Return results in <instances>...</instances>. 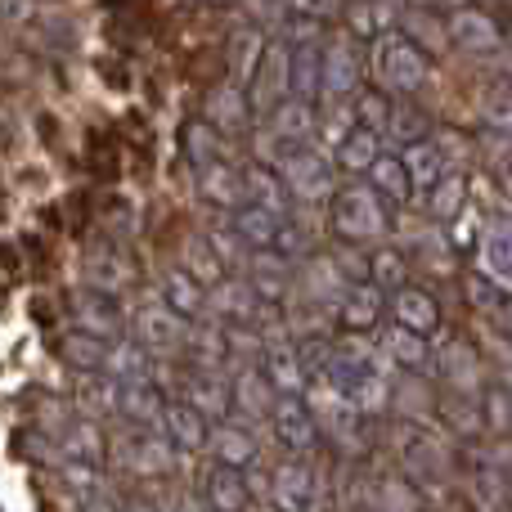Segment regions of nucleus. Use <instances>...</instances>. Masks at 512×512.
Here are the masks:
<instances>
[{
	"label": "nucleus",
	"mask_w": 512,
	"mask_h": 512,
	"mask_svg": "<svg viewBox=\"0 0 512 512\" xmlns=\"http://www.w3.org/2000/svg\"><path fill=\"white\" fill-rule=\"evenodd\" d=\"M445 36L450 45L468 54H499L504 50V27L490 9H477V5H459L450 9V23H445Z\"/></svg>",
	"instance_id": "obj_13"
},
{
	"label": "nucleus",
	"mask_w": 512,
	"mask_h": 512,
	"mask_svg": "<svg viewBox=\"0 0 512 512\" xmlns=\"http://www.w3.org/2000/svg\"><path fill=\"white\" fill-rule=\"evenodd\" d=\"M481 423H486L490 432L508 436V423H512V409H508V382H499V387H486V391H481Z\"/></svg>",
	"instance_id": "obj_51"
},
{
	"label": "nucleus",
	"mask_w": 512,
	"mask_h": 512,
	"mask_svg": "<svg viewBox=\"0 0 512 512\" xmlns=\"http://www.w3.org/2000/svg\"><path fill=\"white\" fill-rule=\"evenodd\" d=\"M72 319H77L81 333L90 337H104V342H113V337L126 333V310L117 297H104V292H81L77 306H72Z\"/></svg>",
	"instance_id": "obj_24"
},
{
	"label": "nucleus",
	"mask_w": 512,
	"mask_h": 512,
	"mask_svg": "<svg viewBox=\"0 0 512 512\" xmlns=\"http://www.w3.org/2000/svg\"><path fill=\"white\" fill-rule=\"evenodd\" d=\"M261 50H265V32H256V27H243V32L230 41V72H234V81H239V86L252 77Z\"/></svg>",
	"instance_id": "obj_47"
},
{
	"label": "nucleus",
	"mask_w": 512,
	"mask_h": 512,
	"mask_svg": "<svg viewBox=\"0 0 512 512\" xmlns=\"http://www.w3.org/2000/svg\"><path fill=\"white\" fill-rule=\"evenodd\" d=\"M274 171L279 180L288 185V194L297 198V207H324L337 189V176H333V162H328L324 149L310 144H279L274 149Z\"/></svg>",
	"instance_id": "obj_4"
},
{
	"label": "nucleus",
	"mask_w": 512,
	"mask_h": 512,
	"mask_svg": "<svg viewBox=\"0 0 512 512\" xmlns=\"http://www.w3.org/2000/svg\"><path fill=\"white\" fill-rule=\"evenodd\" d=\"M54 450H59L63 459L99 463V459H104V436H99L95 423H86V418H72V423L59 427V436H54Z\"/></svg>",
	"instance_id": "obj_37"
},
{
	"label": "nucleus",
	"mask_w": 512,
	"mask_h": 512,
	"mask_svg": "<svg viewBox=\"0 0 512 512\" xmlns=\"http://www.w3.org/2000/svg\"><path fill=\"white\" fill-rule=\"evenodd\" d=\"M265 495H270L274 512H306L319 499V477L310 463L283 459L265 472Z\"/></svg>",
	"instance_id": "obj_8"
},
{
	"label": "nucleus",
	"mask_w": 512,
	"mask_h": 512,
	"mask_svg": "<svg viewBox=\"0 0 512 512\" xmlns=\"http://www.w3.org/2000/svg\"><path fill=\"white\" fill-rule=\"evenodd\" d=\"M301 279H306V288L315 292V297H324L333 310H337V301H342V292L351 288V283H346L342 274H337L333 256H310L306 270H301Z\"/></svg>",
	"instance_id": "obj_42"
},
{
	"label": "nucleus",
	"mask_w": 512,
	"mask_h": 512,
	"mask_svg": "<svg viewBox=\"0 0 512 512\" xmlns=\"http://www.w3.org/2000/svg\"><path fill=\"white\" fill-rule=\"evenodd\" d=\"M468 288H472V301H477L481 315H495L499 324H504L508 319V288H495V283L481 279V274H472Z\"/></svg>",
	"instance_id": "obj_53"
},
{
	"label": "nucleus",
	"mask_w": 512,
	"mask_h": 512,
	"mask_svg": "<svg viewBox=\"0 0 512 512\" xmlns=\"http://www.w3.org/2000/svg\"><path fill=\"white\" fill-rule=\"evenodd\" d=\"M414 9H459V5H472V0H409Z\"/></svg>",
	"instance_id": "obj_55"
},
{
	"label": "nucleus",
	"mask_w": 512,
	"mask_h": 512,
	"mask_svg": "<svg viewBox=\"0 0 512 512\" xmlns=\"http://www.w3.org/2000/svg\"><path fill=\"white\" fill-rule=\"evenodd\" d=\"M265 427H270V436L292 454V459H301V454H310L319 445V427H315V418H310V409L301 396H274L270 414H265Z\"/></svg>",
	"instance_id": "obj_9"
},
{
	"label": "nucleus",
	"mask_w": 512,
	"mask_h": 512,
	"mask_svg": "<svg viewBox=\"0 0 512 512\" xmlns=\"http://www.w3.org/2000/svg\"><path fill=\"white\" fill-rule=\"evenodd\" d=\"M207 454H212L216 463H225V468H252L256 459H261V436L252 432V427L234 423V418H221V423L207 427Z\"/></svg>",
	"instance_id": "obj_16"
},
{
	"label": "nucleus",
	"mask_w": 512,
	"mask_h": 512,
	"mask_svg": "<svg viewBox=\"0 0 512 512\" xmlns=\"http://www.w3.org/2000/svg\"><path fill=\"white\" fill-rule=\"evenodd\" d=\"M185 270L194 274V279L203 283V288H212V283H221V279H225L221 256L207 248V239H198V243H189V248H185Z\"/></svg>",
	"instance_id": "obj_48"
},
{
	"label": "nucleus",
	"mask_w": 512,
	"mask_h": 512,
	"mask_svg": "<svg viewBox=\"0 0 512 512\" xmlns=\"http://www.w3.org/2000/svg\"><path fill=\"white\" fill-rule=\"evenodd\" d=\"M400 441V463H405V477L414 486H441L445 472H450V450H445V436L436 427H427L423 418L405 423L396 432Z\"/></svg>",
	"instance_id": "obj_5"
},
{
	"label": "nucleus",
	"mask_w": 512,
	"mask_h": 512,
	"mask_svg": "<svg viewBox=\"0 0 512 512\" xmlns=\"http://www.w3.org/2000/svg\"><path fill=\"white\" fill-rule=\"evenodd\" d=\"M117 454H122V463L131 472H144V477H158V472H171L176 468L180 454L171 450V441L158 432V427H131V432L122 436V445H117Z\"/></svg>",
	"instance_id": "obj_14"
},
{
	"label": "nucleus",
	"mask_w": 512,
	"mask_h": 512,
	"mask_svg": "<svg viewBox=\"0 0 512 512\" xmlns=\"http://www.w3.org/2000/svg\"><path fill=\"white\" fill-rule=\"evenodd\" d=\"M158 301L167 310H176L180 319H189V324H194V319H203L207 288L185 270V265H171V270L162 274V283H158Z\"/></svg>",
	"instance_id": "obj_30"
},
{
	"label": "nucleus",
	"mask_w": 512,
	"mask_h": 512,
	"mask_svg": "<svg viewBox=\"0 0 512 512\" xmlns=\"http://www.w3.org/2000/svg\"><path fill=\"white\" fill-rule=\"evenodd\" d=\"M185 153H189V167H207V162H216V158H230V144H225V135L221 131H212L207 122H194L185 131Z\"/></svg>",
	"instance_id": "obj_43"
},
{
	"label": "nucleus",
	"mask_w": 512,
	"mask_h": 512,
	"mask_svg": "<svg viewBox=\"0 0 512 512\" xmlns=\"http://www.w3.org/2000/svg\"><path fill=\"white\" fill-rule=\"evenodd\" d=\"M378 153H382V140H378V135H373V131H360V126H355V131L333 149V158H337V167H342L346 176L360 180L364 171H369V162L378 158Z\"/></svg>",
	"instance_id": "obj_39"
},
{
	"label": "nucleus",
	"mask_w": 512,
	"mask_h": 512,
	"mask_svg": "<svg viewBox=\"0 0 512 512\" xmlns=\"http://www.w3.org/2000/svg\"><path fill=\"white\" fill-rule=\"evenodd\" d=\"M135 342L149 355H158V360H176L189 342V319H180L176 310H167L153 297L135 310Z\"/></svg>",
	"instance_id": "obj_6"
},
{
	"label": "nucleus",
	"mask_w": 512,
	"mask_h": 512,
	"mask_svg": "<svg viewBox=\"0 0 512 512\" xmlns=\"http://www.w3.org/2000/svg\"><path fill=\"white\" fill-rule=\"evenodd\" d=\"M387 108H391V99H387V95H373V90H364V95L355 90V95H351V117H355V126H360V131L382 135Z\"/></svg>",
	"instance_id": "obj_50"
},
{
	"label": "nucleus",
	"mask_w": 512,
	"mask_h": 512,
	"mask_svg": "<svg viewBox=\"0 0 512 512\" xmlns=\"http://www.w3.org/2000/svg\"><path fill=\"white\" fill-rule=\"evenodd\" d=\"M315 126H319L315 104H306V99H283V104L270 108V126H265V135H270L274 149H279V144H310L315 140Z\"/></svg>",
	"instance_id": "obj_25"
},
{
	"label": "nucleus",
	"mask_w": 512,
	"mask_h": 512,
	"mask_svg": "<svg viewBox=\"0 0 512 512\" xmlns=\"http://www.w3.org/2000/svg\"><path fill=\"white\" fill-rule=\"evenodd\" d=\"M369 59H373V68H378L382 86L396 90V95H414V90H423L427 81H432V59H427V50L409 32H400V27H387V32L373 36Z\"/></svg>",
	"instance_id": "obj_3"
},
{
	"label": "nucleus",
	"mask_w": 512,
	"mask_h": 512,
	"mask_svg": "<svg viewBox=\"0 0 512 512\" xmlns=\"http://www.w3.org/2000/svg\"><path fill=\"white\" fill-rule=\"evenodd\" d=\"M117 512H167V508L149 504V499H131V504H126V508H117Z\"/></svg>",
	"instance_id": "obj_57"
},
{
	"label": "nucleus",
	"mask_w": 512,
	"mask_h": 512,
	"mask_svg": "<svg viewBox=\"0 0 512 512\" xmlns=\"http://www.w3.org/2000/svg\"><path fill=\"white\" fill-rule=\"evenodd\" d=\"M288 54H292L288 41H279V36H274V41H265L261 59H256V68L248 77L252 113H270L274 104H283V99H288Z\"/></svg>",
	"instance_id": "obj_10"
},
{
	"label": "nucleus",
	"mask_w": 512,
	"mask_h": 512,
	"mask_svg": "<svg viewBox=\"0 0 512 512\" xmlns=\"http://www.w3.org/2000/svg\"><path fill=\"white\" fill-rule=\"evenodd\" d=\"M472 252H477L481 279H490L495 288L512 292V225H508V212H495V221H481L477 239H472Z\"/></svg>",
	"instance_id": "obj_11"
},
{
	"label": "nucleus",
	"mask_w": 512,
	"mask_h": 512,
	"mask_svg": "<svg viewBox=\"0 0 512 512\" xmlns=\"http://www.w3.org/2000/svg\"><path fill=\"white\" fill-rule=\"evenodd\" d=\"M207 418L198 414L189 400H167L162 405V414H158V432L171 441V450L176 454H203V445H207Z\"/></svg>",
	"instance_id": "obj_18"
},
{
	"label": "nucleus",
	"mask_w": 512,
	"mask_h": 512,
	"mask_svg": "<svg viewBox=\"0 0 512 512\" xmlns=\"http://www.w3.org/2000/svg\"><path fill=\"white\" fill-rule=\"evenodd\" d=\"M360 180H369L373 194H378L387 207H405V203H414V194H409V180H405V162H400V153H396V149H382L378 158L369 162V171H364Z\"/></svg>",
	"instance_id": "obj_33"
},
{
	"label": "nucleus",
	"mask_w": 512,
	"mask_h": 512,
	"mask_svg": "<svg viewBox=\"0 0 512 512\" xmlns=\"http://www.w3.org/2000/svg\"><path fill=\"white\" fill-rule=\"evenodd\" d=\"M126 279H131V270H126V261L122 256H113V252H90L86 261H81V288L86 292L122 297Z\"/></svg>",
	"instance_id": "obj_36"
},
{
	"label": "nucleus",
	"mask_w": 512,
	"mask_h": 512,
	"mask_svg": "<svg viewBox=\"0 0 512 512\" xmlns=\"http://www.w3.org/2000/svg\"><path fill=\"white\" fill-rule=\"evenodd\" d=\"M441 418H445V427H450L454 436H477V432H486V423H481V396H454V391H445Z\"/></svg>",
	"instance_id": "obj_41"
},
{
	"label": "nucleus",
	"mask_w": 512,
	"mask_h": 512,
	"mask_svg": "<svg viewBox=\"0 0 512 512\" xmlns=\"http://www.w3.org/2000/svg\"><path fill=\"white\" fill-rule=\"evenodd\" d=\"M373 512H423L418 486L409 477H378L373 481Z\"/></svg>",
	"instance_id": "obj_40"
},
{
	"label": "nucleus",
	"mask_w": 512,
	"mask_h": 512,
	"mask_svg": "<svg viewBox=\"0 0 512 512\" xmlns=\"http://www.w3.org/2000/svg\"><path fill=\"white\" fill-rule=\"evenodd\" d=\"M265 310V301L252 292L248 279H221L207 288V306H203V319H216V324H252L256 315Z\"/></svg>",
	"instance_id": "obj_15"
},
{
	"label": "nucleus",
	"mask_w": 512,
	"mask_h": 512,
	"mask_svg": "<svg viewBox=\"0 0 512 512\" xmlns=\"http://www.w3.org/2000/svg\"><path fill=\"white\" fill-rule=\"evenodd\" d=\"M176 512H207V504H203V499H194V495H180Z\"/></svg>",
	"instance_id": "obj_56"
},
{
	"label": "nucleus",
	"mask_w": 512,
	"mask_h": 512,
	"mask_svg": "<svg viewBox=\"0 0 512 512\" xmlns=\"http://www.w3.org/2000/svg\"><path fill=\"white\" fill-rule=\"evenodd\" d=\"M378 140H382V149H396V153H400L405 144L427 140V117L418 113V108H409V104H391Z\"/></svg>",
	"instance_id": "obj_38"
},
{
	"label": "nucleus",
	"mask_w": 512,
	"mask_h": 512,
	"mask_svg": "<svg viewBox=\"0 0 512 512\" xmlns=\"http://www.w3.org/2000/svg\"><path fill=\"white\" fill-rule=\"evenodd\" d=\"M99 373H108V378H117V382H153L158 378V355H149L140 342H131V337H113V342L104 346Z\"/></svg>",
	"instance_id": "obj_26"
},
{
	"label": "nucleus",
	"mask_w": 512,
	"mask_h": 512,
	"mask_svg": "<svg viewBox=\"0 0 512 512\" xmlns=\"http://www.w3.org/2000/svg\"><path fill=\"white\" fill-rule=\"evenodd\" d=\"M418 207H423L436 225H450L454 216L468 212V180H463L459 171H450V176H441L423 198H418Z\"/></svg>",
	"instance_id": "obj_34"
},
{
	"label": "nucleus",
	"mask_w": 512,
	"mask_h": 512,
	"mask_svg": "<svg viewBox=\"0 0 512 512\" xmlns=\"http://www.w3.org/2000/svg\"><path fill=\"white\" fill-rule=\"evenodd\" d=\"M369 283H378L382 292H396L409 283V261L396 248H373L369 252Z\"/></svg>",
	"instance_id": "obj_44"
},
{
	"label": "nucleus",
	"mask_w": 512,
	"mask_h": 512,
	"mask_svg": "<svg viewBox=\"0 0 512 512\" xmlns=\"http://www.w3.org/2000/svg\"><path fill=\"white\" fill-rule=\"evenodd\" d=\"M387 319L391 324H400V328H409V333L432 337L436 328H441V306H436L432 292L405 283V288L387 292Z\"/></svg>",
	"instance_id": "obj_19"
},
{
	"label": "nucleus",
	"mask_w": 512,
	"mask_h": 512,
	"mask_svg": "<svg viewBox=\"0 0 512 512\" xmlns=\"http://www.w3.org/2000/svg\"><path fill=\"white\" fill-rule=\"evenodd\" d=\"M63 481H68V490H77L81 499L104 490V472H99V463H81V459H63Z\"/></svg>",
	"instance_id": "obj_52"
},
{
	"label": "nucleus",
	"mask_w": 512,
	"mask_h": 512,
	"mask_svg": "<svg viewBox=\"0 0 512 512\" xmlns=\"http://www.w3.org/2000/svg\"><path fill=\"white\" fill-rule=\"evenodd\" d=\"M207 5H221V0H207Z\"/></svg>",
	"instance_id": "obj_58"
},
{
	"label": "nucleus",
	"mask_w": 512,
	"mask_h": 512,
	"mask_svg": "<svg viewBox=\"0 0 512 512\" xmlns=\"http://www.w3.org/2000/svg\"><path fill=\"white\" fill-rule=\"evenodd\" d=\"M81 512H117V504L104 495V490H99V495H86V499H81Z\"/></svg>",
	"instance_id": "obj_54"
},
{
	"label": "nucleus",
	"mask_w": 512,
	"mask_h": 512,
	"mask_svg": "<svg viewBox=\"0 0 512 512\" xmlns=\"http://www.w3.org/2000/svg\"><path fill=\"white\" fill-rule=\"evenodd\" d=\"M248 122H252V104L239 81H225V86H216L212 95H207V126H212V131L239 135V131H248Z\"/></svg>",
	"instance_id": "obj_29"
},
{
	"label": "nucleus",
	"mask_w": 512,
	"mask_h": 512,
	"mask_svg": "<svg viewBox=\"0 0 512 512\" xmlns=\"http://www.w3.org/2000/svg\"><path fill=\"white\" fill-rule=\"evenodd\" d=\"M180 400H189V405H194L207 423H221V418H230V373H225V369L189 373Z\"/></svg>",
	"instance_id": "obj_23"
},
{
	"label": "nucleus",
	"mask_w": 512,
	"mask_h": 512,
	"mask_svg": "<svg viewBox=\"0 0 512 512\" xmlns=\"http://www.w3.org/2000/svg\"><path fill=\"white\" fill-rule=\"evenodd\" d=\"M328 221H333V234H342V243L373 248V243H387L391 234V207L373 194L369 180H351V185L333 189Z\"/></svg>",
	"instance_id": "obj_1"
},
{
	"label": "nucleus",
	"mask_w": 512,
	"mask_h": 512,
	"mask_svg": "<svg viewBox=\"0 0 512 512\" xmlns=\"http://www.w3.org/2000/svg\"><path fill=\"white\" fill-rule=\"evenodd\" d=\"M364 77V54L351 41H333L319 50V95L315 104H337V99H351L360 90Z\"/></svg>",
	"instance_id": "obj_7"
},
{
	"label": "nucleus",
	"mask_w": 512,
	"mask_h": 512,
	"mask_svg": "<svg viewBox=\"0 0 512 512\" xmlns=\"http://www.w3.org/2000/svg\"><path fill=\"white\" fill-rule=\"evenodd\" d=\"M319 50H324V41L292 45V54H288V99H306V104H315V95H319Z\"/></svg>",
	"instance_id": "obj_35"
},
{
	"label": "nucleus",
	"mask_w": 512,
	"mask_h": 512,
	"mask_svg": "<svg viewBox=\"0 0 512 512\" xmlns=\"http://www.w3.org/2000/svg\"><path fill=\"white\" fill-rule=\"evenodd\" d=\"M162 405H167V396L158 391V382H122L113 418H122L126 427H158Z\"/></svg>",
	"instance_id": "obj_31"
},
{
	"label": "nucleus",
	"mask_w": 512,
	"mask_h": 512,
	"mask_svg": "<svg viewBox=\"0 0 512 512\" xmlns=\"http://www.w3.org/2000/svg\"><path fill=\"white\" fill-rule=\"evenodd\" d=\"M104 337H90V333H68L63 337V360L72 364L77 373H99V364H104Z\"/></svg>",
	"instance_id": "obj_46"
},
{
	"label": "nucleus",
	"mask_w": 512,
	"mask_h": 512,
	"mask_svg": "<svg viewBox=\"0 0 512 512\" xmlns=\"http://www.w3.org/2000/svg\"><path fill=\"white\" fill-rule=\"evenodd\" d=\"M194 185L212 207H225V212L243 207V167L239 162H225V158L207 162V167L194 171Z\"/></svg>",
	"instance_id": "obj_28"
},
{
	"label": "nucleus",
	"mask_w": 512,
	"mask_h": 512,
	"mask_svg": "<svg viewBox=\"0 0 512 512\" xmlns=\"http://www.w3.org/2000/svg\"><path fill=\"white\" fill-rule=\"evenodd\" d=\"M337 315H342V324L351 328V333H373V328H382V319H387V292L369 279L351 283V288L342 292V301H337Z\"/></svg>",
	"instance_id": "obj_22"
},
{
	"label": "nucleus",
	"mask_w": 512,
	"mask_h": 512,
	"mask_svg": "<svg viewBox=\"0 0 512 512\" xmlns=\"http://www.w3.org/2000/svg\"><path fill=\"white\" fill-rule=\"evenodd\" d=\"M243 203L261 207V212L270 216H288V221H297V198L288 194V185L279 180V171L265 167V162H252V167H243Z\"/></svg>",
	"instance_id": "obj_17"
},
{
	"label": "nucleus",
	"mask_w": 512,
	"mask_h": 512,
	"mask_svg": "<svg viewBox=\"0 0 512 512\" xmlns=\"http://www.w3.org/2000/svg\"><path fill=\"white\" fill-rule=\"evenodd\" d=\"M391 23H396V18L382 9V0H355V5H351V36H364V41H373V36L387 32Z\"/></svg>",
	"instance_id": "obj_49"
},
{
	"label": "nucleus",
	"mask_w": 512,
	"mask_h": 512,
	"mask_svg": "<svg viewBox=\"0 0 512 512\" xmlns=\"http://www.w3.org/2000/svg\"><path fill=\"white\" fill-rule=\"evenodd\" d=\"M400 162H405V180H409V194H414V203L427 194V189L436 185L441 176H450V153H445V144L436 140H414L400 149Z\"/></svg>",
	"instance_id": "obj_20"
},
{
	"label": "nucleus",
	"mask_w": 512,
	"mask_h": 512,
	"mask_svg": "<svg viewBox=\"0 0 512 512\" xmlns=\"http://www.w3.org/2000/svg\"><path fill=\"white\" fill-rule=\"evenodd\" d=\"M373 342H378V351L387 355L400 373H418V369H427V364H432V342H427L423 333L400 328V324L373 328Z\"/></svg>",
	"instance_id": "obj_27"
},
{
	"label": "nucleus",
	"mask_w": 512,
	"mask_h": 512,
	"mask_svg": "<svg viewBox=\"0 0 512 512\" xmlns=\"http://www.w3.org/2000/svg\"><path fill=\"white\" fill-rule=\"evenodd\" d=\"M117 387H122V382L108 378V373H86L81 391H77L81 409H86V414H117Z\"/></svg>",
	"instance_id": "obj_45"
},
{
	"label": "nucleus",
	"mask_w": 512,
	"mask_h": 512,
	"mask_svg": "<svg viewBox=\"0 0 512 512\" xmlns=\"http://www.w3.org/2000/svg\"><path fill=\"white\" fill-rule=\"evenodd\" d=\"M256 369L270 382L274 396H301V387H306V373H301V360H297V342H288V337H274L270 346H261Z\"/></svg>",
	"instance_id": "obj_21"
},
{
	"label": "nucleus",
	"mask_w": 512,
	"mask_h": 512,
	"mask_svg": "<svg viewBox=\"0 0 512 512\" xmlns=\"http://www.w3.org/2000/svg\"><path fill=\"white\" fill-rule=\"evenodd\" d=\"M203 504L207 512H248L252 495H248V481H243V468L216 463L203 481Z\"/></svg>",
	"instance_id": "obj_32"
},
{
	"label": "nucleus",
	"mask_w": 512,
	"mask_h": 512,
	"mask_svg": "<svg viewBox=\"0 0 512 512\" xmlns=\"http://www.w3.org/2000/svg\"><path fill=\"white\" fill-rule=\"evenodd\" d=\"M225 230H230L248 252H274V256H283V261H306L310 256V234L301 230L297 221H288V216H270L252 203L234 207Z\"/></svg>",
	"instance_id": "obj_2"
},
{
	"label": "nucleus",
	"mask_w": 512,
	"mask_h": 512,
	"mask_svg": "<svg viewBox=\"0 0 512 512\" xmlns=\"http://www.w3.org/2000/svg\"><path fill=\"white\" fill-rule=\"evenodd\" d=\"M436 373H441L445 391L454 396H481L486 391V364H481L477 346L463 342V337H450L436 351Z\"/></svg>",
	"instance_id": "obj_12"
}]
</instances>
